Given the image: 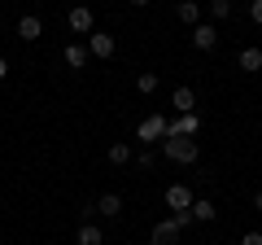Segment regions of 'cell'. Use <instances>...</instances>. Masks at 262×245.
Masks as SVG:
<instances>
[{"label":"cell","mask_w":262,"mask_h":245,"mask_svg":"<svg viewBox=\"0 0 262 245\" xmlns=\"http://www.w3.org/2000/svg\"><path fill=\"white\" fill-rule=\"evenodd\" d=\"M162 153H166L170 162H196L201 158V140H196V136H166V140H162Z\"/></svg>","instance_id":"obj_1"},{"label":"cell","mask_w":262,"mask_h":245,"mask_svg":"<svg viewBox=\"0 0 262 245\" xmlns=\"http://www.w3.org/2000/svg\"><path fill=\"white\" fill-rule=\"evenodd\" d=\"M136 140H144V145H162V140H166V114H149V118H140V127H136Z\"/></svg>","instance_id":"obj_2"},{"label":"cell","mask_w":262,"mask_h":245,"mask_svg":"<svg viewBox=\"0 0 262 245\" xmlns=\"http://www.w3.org/2000/svg\"><path fill=\"white\" fill-rule=\"evenodd\" d=\"M166 136H201V114H179V118H166Z\"/></svg>","instance_id":"obj_3"},{"label":"cell","mask_w":262,"mask_h":245,"mask_svg":"<svg viewBox=\"0 0 262 245\" xmlns=\"http://www.w3.org/2000/svg\"><path fill=\"white\" fill-rule=\"evenodd\" d=\"M88 53H92L96 62H105V57L118 53V44H114V35H105V31H92V35H88Z\"/></svg>","instance_id":"obj_4"},{"label":"cell","mask_w":262,"mask_h":245,"mask_svg":"<svg viewBox=\"0 0 262 245\" xmlns=\"http://www.w3.org/2000/svg\"><path fill=\"white\" fill-rule=\"evenodd\" d=\"M214 44H219V27H210V22H196V27H192V48H196V53H210Z\"/></svg>","instance_id":"obj_5"},{"label":"cell","mask_w":262,"mask_h":245,"mask_svg":"<svg viewBox=\"0 0 262 245\" xmlns=\"http://www.w3.org/2000/svg\"><path fill=\"white\" fill-rule=\"evenodd\" d=\"M66 22H70V31H79V35H92V31H96V18H92V9H88V5H75Z\"/></svg>","instance_id":"obj_6"},{"label":"cell","mask_w":262,"mask_h":245,"mask_svg":"<svg viewBox=\"0 0 262 245\" xmlns=\"http://www.w3.org/2000/svg\"><path fill=\"white\" fill-rule=\"evenodd\" d=\"M179 232H184V228H179V223H175V215H170V219H162V223L153 228V241H149V245H175V241H179Z\"/></svg>","instance_id":"obj_7"},{"label":"cell","mask_w":262,"mask_h":245,"mask_svg":"<svg viewBox=\"0 0 262 245\" xmlns=\"http://www.w3.org/2000/svg\"><path fill=\"white\" fill-rule=\"evenodd\" d=\"M170 110L175 114H192L196 110V92L192 88H175V92H170Z\"/></svg>","instance_id":"obj_8"},{"label":"cell","mask_w":262,"mask_h":245,"mask_svg":"<svg viewBox=\"0 0 262 245\" xmlns=\"http://www.w3.org/2000/svg\"><path fill=\"white\" fill-rule=\"evenodd\" d=\"M92 210H96V215H105V219H118L122 215V197H118V193H101Z\"/></svg>","instance_id":"obj_9"},{"label":"cell","mask_w":262,"mask_h":245,"mask_svg":"<svg viewBox=\"0 0 262 245\" xmlns=\"http://www.w3.org/2000/svg\"><path fill=\"white\" fill-rule=\"evenodd\" d=\"M88 57H92V53H88L83 44H66V48H61V62H66L70 70H83V66H88Z\"/></svg>","instance_id":"obj_10"},{"label":"cell","mask_w":262,"mask_h":245,"mask_svg":"<svg viewBox=\"0 0 262 245\" xmlns=\"http://www.w3.org/2000/svg\"><path fill=\"white\" fill-rule=\"evenodd\" d=\"M192 201H196V197L184 189V184H170V189H166V206H170V210H188Z\"/></svg>","instance_id":"obj_11"},{"label":"cell","mask_w":262,"mask_h":245,"mask_svg":"<svg viewBox=\"0 0 262 245\" xmlns=\"http://www.w3.org/2000/svg\"><path fill=\"white\" fill-rule=\"evenodd\" d=\"M236 66H241L245 75H258V70H262V48H241Z\"/></svg>","instance_id":"obj_12"},{"label":"cell","mask_w":262,"mask_h":245,"mask_svg":"<svg viewBox=\"0 0 262 245\" xmlns=\"http://www.w3.org/2000/svg\"><path fill=\"white\" fill-rule=\"evenodd\" d=\"M18 35H22V39H27V44H31V39H39V35H44V22H39L35 13H27V18L18 22Z\"/></svg>","instance_id":"obj_13"},{"label":"cell","mask_w":262,"mask_h":245,"mask_svg":"<svg viewBox=\"0 0 262 245\" xmlns=\"http://www.w3.org/2000/svg\"><path fill=\"white\" fill-rule=\"evenodd\" d=\"M175 13H179V22H188V27H196V22H201V5H196V0H179Z\"/></svg>","instance_id":"obj_14"},{"label":"cell","mask_w":262,"mask_h":245,"mask_svg":"<svg viewBox=\"0 0 262 245\" xmlns=\"http://www.w3.org/2000/svg\"><path fill=\"white\" fill-rule=\"evenodd\" d=\"M188 210H192V219H201V223H210V219L219 215V210H214V201H206V197H196Z\"/></svg>","instance_id":"obj_15"},{"label":"cell","mask_w":262,"mask_h":245,"mask_svg":"<svg viewBox=\"0 0 262 245\" xmlns=\"http://www.w3.org/2000/svg\"><path fill=\"white\" fill-rule=\"evenodd\" d=\"M79 245H105V232L96 223H83L79 228Z\"/></svg>","instance_id":"obj_16"},{"label":"cell","mask_w":262,"mask_h":245,"mask_svg":"<svg viewBox=\"0 0 262 245\" xmlns=\"http://www.w3.org/2000/svg\"><path fill=\"white\" fill-rule=\"evenodd\" d=\"M110 162H114V167H122V162H131V145H127V140L110 145Z\"/></svg>","instance_id":"obj_17"},{"label":"cell","mask_w":262,"mask_h":245,"mask_svg":"<svg viewBox=\"0 0 262 245\" xmlns=\"http://www.w3.org/2000/svg\"><path fill=\"white\" fill-rule=\"evenodd\" d=\"M210 18H214V22L232 18V0H210Z\"/></svg>","instance_id":"obj_18"},{"label":"cell","mask_w":262,"mask_h":245,"mask_svg":"<svg viewBox=\"0 0 262 245\" xmlns=\"http://www.w3.org/2000/svg\"><path fill=\"white\" fill-rule=\"evenodd\" d=\"M136 88H140L144 96H149V92H158V75H153V70H144V75L136 79Z\"/></svg>","instance_id":"obj_19"},{"label":"cell","mask_w":262,"mask_h":245,"mask_svg":"<svg viewBox=\"0 0 262 245\" xmlns=\"http://www.w3.org/2000/svg\"><path fill=\"white\" fill-rule=\"evenodd\" d=\"M249 18L258 22V27H262V0H249Z\"/></svg>","instance_id":"obj_20"},{"label":"cell","mask_w":262,"mask_h":245,"mask_svg":"<svg viewBox=\"0 0 262 245\" xmlns=\"http://www.w3.org/2000/svg\"><path fill=\"white\" fill-rule=\"evenodd\" d=\"M241 245H262V232H245V236H241Z\"/></svg>","instance_id":"obj_21"},{"label":"cell","mask_w":262,"mask_h":245,"mask_svg":"<svg viewBox=\"0 0 262 245\" xmlns=\"http://www.w3.org/2000/svg\"><path fill=\"white\" fill-rule=\"evenodd\" d=\"M253 210H262V189H258V193H253Z\"/></svg>","instance_id":"obj_22"},{"label":"cell","mask_w":262,"mask_h":245,"mask_svg":"<svg viewBox=\"0 0 262 245\" xmlns=\"http://www.w3.org/2000/svg\"><path fill=\"white\" fill-rule=\"evenodd\" d=\"M5 75H9V62H5V57H0V79H5Z\"/></svg>","instance_id":"obj_23"},{"label":"cell","mask_w":262,"mask_h":245,"mask_svg":"<svg viewBox=\"0 0 262 245\" xmlns=\"http://www.w3.org/2000/svg\"><path fill=\"white\" fill-rule=\"evenodd\" d=\"M131 5H136V9H144V5H149V0H131Z\"/></svg>","instance_id":"obj_24"},{"label":"cell","mask_w":262,"mask_h":245,"mask_svg":"<svg viewBox=\"0 0 262 245\" xmlns=\"http://www.w3.org/2000/svg\"><path fill=\"white\" fill-rule=\"evenodd\" d=\"M0 27H5V13H0Z\"/></svg>","instance_id":"obj_25"},{"label":"cell","mask_w":262,"mask_h":245,"mask_svg":"<svg viewBox=\"0 0 262 245\" xmlns=\"http://www.w3.org/2000/svg\"><path fill=\"white\" fill-rule=\"evenodd\" d=\"M0 245H5V241H0Z\"/></svg>","instance_id":"obj_26"}]
</instances>
